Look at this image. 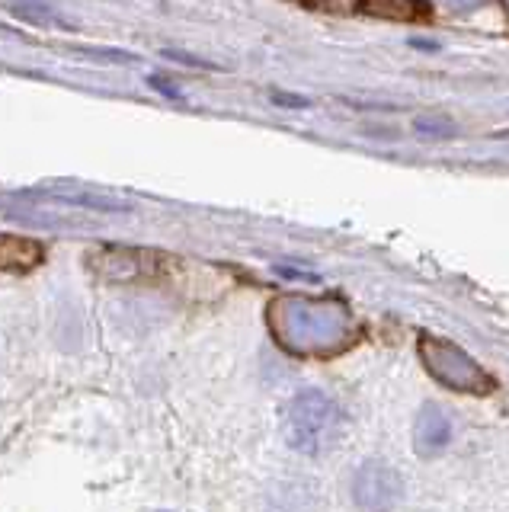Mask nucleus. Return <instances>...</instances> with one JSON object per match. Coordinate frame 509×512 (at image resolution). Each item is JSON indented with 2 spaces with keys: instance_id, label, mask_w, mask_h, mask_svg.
<instances>
[{
  "instance_id": "f8f14e48",
  "label": "nucleus",
  "mask_w": 509,
  "mask_h": 512,
  "mask_svg": "<svg viewBox=\"0 0 509 512\" xmlns=\"http://www.w3.org/2000/svg\"><path fill=\"white\" fill-rule=\"evenodd\" d=\"M439 4H442L445 10H452V13H468V10H474V7H481L484 0H439Z\"/></svg>"
},
{
  "instance_id": "6e6552de",
  "label": "nucleus",
  "mask_w": 509,
  "mask_h": 512,
  "mask_svg": "<svg viewBox=\"0 0 509 512\" xmlns=\"http://www.w3.org/2000/svg\"><path fill=\"white\" fill-rule=\"evenodd\" d=\"M359 13L378 16V20L413 23V20H426L429 7L423 0H359Z\"/></svg>"
},
{
  "instance_id": "f257e3e1",
  "label": "nucleus",
  "mask_w": 509,
  "mask_h": 512,
  "mask_svg": "<svg viewBox=\"0 0 509 512\" xmlns=\"http://www.w3.org/2000/svg\"><path fill=\"white\" fill-rule=\"evenodd\" d=\"M266 324L273 340L301 359L340 356L356 340V320L337 298L317 295H279L266 311Z\"/></svg>"
},
{
  "instance_id": "20e7f679",
  "label": "nucleus",
  "mask_w": 509,
  "mask_h": 512,
  "mask_svg": "<svg viewBox=\"0 0 509 512\" xmlns=\"http://www.w3.org/2000/svg\"><path fill=\"white\" fill-rule=\"evenodd\" d=\"M349 493H353V503L365 512H391L404 500V477L388 461L369 458L356 468Z\"/></svg>"
},
{
  "instance_id": "ddd939ff",
  "label": "nucleus",
  "mask_w": 509,
  "mask_h": 512,
  "mask_svg": "<svg viewBox=\"0 0 509 512\" xmlns=\"http://www.w3.org/2000/svg\"><path fill=\"white\" fill-rule=\"evenodd\" d=\"M503 7H506V13H509V0H503Z\"/></svg>"
},
{
  "instance_id": "0eeeda50",
  "label": "nucleus",
  "mask_w": 509,
  "mask_h": 512,
  "mask_svg": "<svg viewBox=\"0 0 509 512\" xmlns=\"http://www.w3.org/2000/svg\"><path fill=\"white\" fill-rule=\"evenodd\" d=\"M10 13L17 16V20H23L29 26H39V29H65V32L77 29L74 20H68L65 13H58L52 4H45V0H20V4H10Z\"/></svg>"
},
{
  "instance_id": "7ed1b4c3",
  "label": "nucleus",
  "mask_w": 509,
  "mask_h": 512,
  "mask_svg": "<svg viewBox=\"0 0 509 512\" xmlns=\"http://www.w3.org/2000/svg\"><path fill=\"white\" fill-rule=\"evenodd\" d=\"M420 359L423 368L433 375L442 388L458 391V394H490L493 378L484 372V365H477L465 349L442 336H420Z\"/></svg>"
},
{
  "instance_id": "423d86ee",
  "label": "nucleus",
  "mask_w": 509,
  "mask_h": 512,
  "mask_svg": "<svg viewBox=\"0 0 509 512\" xmlns=\"http://www.w3.org/2000/svg\"><path fill=\"white\" fill-rule=\"evenodd\" d=\"M42 247L29 237L17 234H0V272H26L39 266Z\"/></svg>"
},
{
  "instance_id": "9d476101",
  "label": "nucleus",
  "mask_w": 509,
  "mask_h": 512,
  "mask_svg": "<svg viewBox=\"0 0 509 512\" xmlns=\"http://www.w3.org/2000/svg\"><path fill=\"white\" fill-rule=\"evenodd\" d=\"M413 132H417L420 138H452L458 128L449 116H417L413 119Z\"/></svg>"
},
{
  "instance_id": "39448f33",
  "label": "nucleus",
  "mask_w": 509,
  "mask_h": 512,
  "mask_svg": "<svg viewBox=\"0 0 509 512\" xmlns=\"http://www.w3.org/2000/svg\"><path fill=\"white\" fill-rule=\"evenodd\" d=\"M449 442H452L449 413H445L439 404H433V400H426L417 413V420H413V448H417V455L433 458V455L445 452Z\"/></svg>"
},
{
  "instance_id": "1a4fd4ad",
  "label": "nucleus",
  "mask_w": 509,
  "mask_h": 512,
  "mask_svg": "<svg viewBox=\"0 0 509 512\" xmlns=\"http://www.w3.org/2000/svg\"><path fill=\"white\" fill-rule=\"evenodd\" d=\"M36 196L65 202V205H77V208H97V212H129L132 208L129 202L97 196V192H74V189H45V192H36Z\"/></svg>"
},
{
  "instance_id": "f03ea898",
  "label": "nucleus",
  "mask_w": 509,
  "mask_h": 512,
  "mask_svg": "<svg viewBox=\"0 0 509 512\" xmlns=\"http://www.w3.org/2000/svg\"><path fill=\"white\" fill-rule=\"evenodd\" d=\"M343 432V410L337 400L324 391H301L292 397L285 410V439L301 455H324L340 442Z\"/></svg>"
},
{
  "instance_id": "9b49d317",
  "label": "nucleus",
  "mask_w": 509,
  "mask_h": 512,
  "mask_svg": "<svg viewBox=\"0 0 509 512\" xmlns=\"http://www.w3.org/2000/svg\"><path fill=\"white\" fill-rule=\"evenodd\" d=\"M301 7L311 10H327V13H353L359 10V0H295Z\"/></svg>"
}]
</instances>
